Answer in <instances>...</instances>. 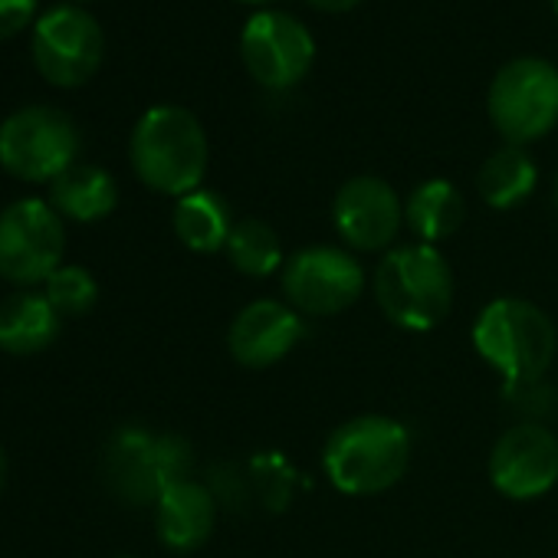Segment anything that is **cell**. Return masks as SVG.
<instances>
[{
    "mask_svg": "<svg viewBox=\"0 0 558 558\" xmlns=\"http://www.w3.org/2000/svg\"><path fill=\"white\" fill-rule=\"evenodd\" d=\"M34 66L57 89L86 86L106 57V34L83 8H50L34 24Z\"/></svg>",
    "mask_w": 558,
    "mask_h": 558,
    "instance_id": "30bf717a",
    "label": "cell"
},
{
    "mask_svg": "<svg viewBox=\"0 0 558 558\" xmlns=\"http://www.w3.org/2000/svg\"><path fill=\"white\" fill-rule=\"evenodd\" d=\"M60 313L47 293L21 290L0 303V349L8 355H40L60 339Z\"/></svg>",
    "mask_w": 558,
    "mask_h": 558,
    "instance_id": "2e32d148",
    "label": "cell"
},
{
    "mask_svg": "<svg viewBox=\"0 0 558 558\" xmlns=\"http://www.w3.org/2000/svg\"><path fill=\"white\" fill-rule=\"evenodd\" d=\"M66 223L50 201L24 197L0 210V276L34 290L63 266Z\"/></svg>",
    "mask_w": 558,
    "mask_h": 558,
    "instance_id": "9c48e42d",
    "label": "cell"
},
{
    "mask_svg": "<svg viewBox=\"0 0 558 558\" xmlns=\"http://www.w3.org/2000/svg\"><path fill=\"white\" fill-rule=\"evenodd\" d=\"M171 223H174L178 240L187 250H194V253H217V250L227 246L236 217H233L230 204L217 191L197 187V191L178 197Z\"/></svg>",
    "mask_w": 558,
    "mask_h": 558,
    "instance_id": "d6986e66",
    "label": "cell"
},
{
    "mask_svg": "<svg viewBox=\"0 0 558 558\" xmlns=\"http://www.w3.org/2000/svg\"><path fill=\"white\" fill-rule=\"evenodd\" d=\"M535 184H538V168L522 145L496 148L476 171V191L483 204L493 210H512L525 204Z\"/></svg>",
    "mask_w": 558,
    "mask_h": 558,
    "instance_id": "ffe728a7",
    "label": "cell"
},
{
    "mask_svg": "<svg viewBox=\"0 0 558 558\" xmlns=\"http://www.w3.org/2000/svg\"><path fill=\"white\" fill-rule=\"evenodd\" d=\"M486 112L506 145H529L558 125V70L542 57L509 60L489 83Z\"/></svg>",
    "mask_w": 558,
    "mask_h": 558,
    "instance_id": "8992f818",
    "label": "cell"
},
{
    "mask_svg": "<svg viewBox=\"0 0 558 558\" xmlns=\"http://www.w3.org/2000/svg\"><path fill=\"white\" fill-rule=\"evenodd\" d=\"M240 4H253V8H259V4H269V0H240Z\"/></svg>",
    "mask_w": 558,
    "mask_h": 558,
    "instance_id": "f1b7e54d",
    "label": "cell"
},
{
    "mask_svg": "<svg viewBox=\"0 0 558 558\" xmlns=\"http://www.w3.org/2000/svg\"><path fill=\"white\" fill-rule=\"evenodd\" d=\"M119 558H135V555H119Z\"/></svg>",
    "mask_w": 558,
    "mask_h": 558,
    "instance_id": "4dcf8cb0",
    "label": "cell"
},
{
    "mask_svg": "<svg viewBox=\"0 0 558 558\" xmlns=\"http://www.w3.org/2000/svg\"><path fill=\"white\" fill-rule=\"evenodd\" d=\"M191 476V444L178 434H155L142 424L119 427L102 450V480L125 506H148Z\"/></svg>",
    "mask_w": 558,
    "mask_h": 558,
    "instance_id": "5b68a950",
    "label": "cell"
},
{
    "mask_svg": "<svg viewBox=\"0 0 558 558\" xmlns=\"http://www.w3.org/2000/svg\"><path fill=\"white\" fill-rule=\"evenodd\" d=\"M4 483H8V457L0 450V493H4Z\"/></svg>",
    "mask_w": 558,
    "mask_h": 558,
    "instance_id": "4316f807",
    "label": "cell"
},
{
    "mask_svg": "<svg viewBox=\"0 0 558 558\" xmlns=\"http://www.w3.org/2000/svg\"><path fill=\"white\" fill-rule=\"evenodd\" d=\"M362 4V0H310V8L323 11V14H349Z\"/></svg>",
    "mask_w": 558,
    "mask_h": 558,
    "instance_id": "484cf974",
    "label": "cell"
},
{
    "mask_svg": "<svg viewBox=\"0 0 558 558\" xmlns=\"http://www.w3.org/2000/svg\"><path fill=\"white\" fill-rule=\"evenodd\" d=\"M44 287H47V300L60 313V319H80L99 303L96 276L76 263H63Z\"/></svg>",
    "mask_w": 558,
    "mask_h": 558,
    "instance_id": "7402d4cb",
    "label": "cell"
},
{
    "mask_svg": "<svg viewBox=\"0 0 558 558\" xmlns=\"http://www.w3.org/2000/svg\"><path fill=\"white\" fill-rule=\"evenodd\" d=\"M37 21V0H0V40H14Z\"/></svg>",
    "mask_w": 558,
    "mask_h": 558,
    "instance_id": "d4e9b609",
    "label": "cell"
},
{
    "mask_svg": "<svg viewBox=\"0 0 558 558\" xmlns=\"http://www.w3.org/2000/svg\"><path fill=\"white\" fill-rule=\"evenodd\" d=\"M551 8H555V14H558V0H551Z\"/></svg>",
    "mask_w": 558,
    "mask_h": 558,
    "instance_id": "f546056e",
    "label": "cell"
},
{
    "mask_svg": "<svg viewBox=\"0 0 558 558\" xmlns=\"http://www.w3.org/2000/svg\"><path fill=\"white\" fill-rule=\"evenodd\" d=\"M551 201H555V210H558V174H555V187H551Z\"/></svg>",
    "mask_w": 558,
    "mask_h": 558,
    "instance_id": "83f0119b",
    "label": "cell"
},
{
    "mask_svg": "<svg viewBox=\"0 0 558 558\" xmlns=\"http://www.w3.org/2000/svg\"><path fill=\"white\" fill-rule=\"evenodd\" d=\"M279 287L303 319H332L362 300L368 272L349 246L316 243L287 256Z\"/></svg>",
    "mask_w": 558,
    "mask_h": 558,
    "instance_id": "52a82bcc",
    "label": "cell"
},
{
    "mask_svg": "<svg viewBox=\"0 0 558 558\" xmlns=\"http://www.w3.org/2000/svg\"><path fill=\"white\" fill-rule=\"evenodd\" d=\"M486 470L506 499H538L558 483V434L548 424L515 421L496 437Z\"/></svg>",
    "mask_w": 558,
    "mask_h": 558,
    "instance_id": "7c38bea8",
    "label": "cell"
},
{
    "mask_svg": "<svg viewBox=\"0 0 558 558\" xmlns=\"http://www.w3.org/2000/svg\"><path fill=\"white\" fill-rule=\"evenodd\" d=\"M476 355L502 385L542 381L558 352V329L545 310L519 296L489 300L473 323Z\"/></svg>",
    "mask_w": 558,
    "mask_h": 558,
    "instance_id": "277c9868",
    "label": "cell"
},
{
    "mask_svg": "<svg viewBox=\"0 0 558 558\" xmlns=\"http://www.w3.org/2000/svg\"><path fill=\"white\" fill-rule=\"evenodd\" d=\"M240 60L256 86L269 93L293 89L316 60V40L306 24L279 11H259L240 34Z\"/></svg>",
    "mask_w": 558,
    "mask_h": 558,
    "instance_id": "8fae6325",
    "label": "cell"
},
{
    "mask_svg": "<svg viewBox=\"0 0 558 558\" xmlns=\"http://www.w3.org/2000/svg\"><path fill=\"white\" fill-rule=\"evenodd\" d=\"M332 223L349 250L388 253L398 246V233L404 227V201L385 178L359 174L336 191Z\"/></svg>",
    "mask_w": 558,
    "mask_h": 558,
    "instance_id": "4fadbf2b",
    "label": "cell"
},
{
    "mask_svg": "<svg viewBox=\"0 0 558 558\" xmlns=\"http://www.w3.org/2000/svg\"><path fill=\"white\" fill-rule=\"evenodd\" d=\"M506 404L519 414V421H532V424H545V417L551 414V391L542 381H529V385H502Z\"/></svg>",
    "mask_w": 558,
    "mask_h": 558,
    "instance_id": "cb8c5ba5",
    "label": "cell"
},
{
    "mask_svg": "<svg viewBox=\"0 0 558 558\" xmlns=\"http://www.w3.org/2000/svg\"><path fill=\"white\" fill-rule=\"evenodd\" d=\"M250 486H253V496L263 499V506L269 509H283L290 502V493H293V470L287 466L283 457H256L253 466H250Z\"/></svg>",
    "mask_w": 558,
    "mask_h": 558,
    "instance_id": "603a6c76",
    "label": "cell"
},
{
    "mask_svg": "<svg viewBox=\"0 0 558 558\" xmlns=\"http://www.w3.org/2000/svg\"><path fill=\"white\" fill-rule=\"evenodd\" d=\"M372 293L391 326L404 332H430L453 306V272L437 246L417 240L398 243L378 259Z\"/></svg>",
    "mask_w": 558,
    "mask_h": 558,
    "instance_id": "7a4b0ae2",
    "label": "cell"
},
{
    "mask_svg": "<svg viewBox=\"0 0 558 558\" xmlns=\"http://www.w3.org/2000/svg\"><path fill=\"white\" fill-rule=\"evenodd\" d=\"M414 437L391 414H359L342 421L323 447V470L345 496H378L401 483L411 466Z\"/></svg>",
    "mask_w": 558,
    "mask_h": 558,
    "instance_id": "6da1fadb",
    "label": "cell"
},
{
    "mask_svg": "<svg viewBox=\"0 0 558 558\" xmlns=\"http://www.w3.org/2000/svg\"><path fill=\"white\" fill-rule=\"evenodd\" d=\"M223 253L230 266L250 279H266L272 272H283V263H287L283 240H279V233L259 217H240L233 223V233Z\"/></svg>",
    "mask_w": 558,
    "mask_h": 558,
    "instance_id": "44dd1931",
    "label": "cell"
},
{
    "mask_svg": "<svg viewBox=\"0 0 558 558\" xmlns=\"http://www.w3.org/2000/svg\"><path fill=\"white\" fill-rule=\"evenodd\" d=\"M129 158L145 187L155 194L184 197L201 187L210 145L194 112L181 106H155L135 122Z\"/></svg>",
    "mask_w": 558,
    "mask_h": 558,
    "instance_id": "3957f363",
    "label": "cell"
},
{
    "mask_svg": "<svg viewBox=\"0 0 558 558\" xmlns=\"http://www.w3.org/2000/svg\"><path fill=\"white\" fill-rule=\"evenodd\" d=\"M50 204L63 220L96 223L106 220L119 204V184L106 168L73 165L50 184Z\"/></svg>",
    "mask_w": 558,
    "mask_h": 558,
    "instance_id": "ac0fdd59",
    "label": "cell"
},
{
    "mask_svg": "<svg viewBox=\"0 0 558 558\" xmlns=\"http://www.w3.org/2000/svg\"><path fill=\"white\" fill-rule=\"evenodd\" d=\"M303 336L306 319L287 300H253L233 316L227 329V352L240 368L263 372L293 355Z\"/></svg>",
    "mask_w": 558,
    "mask_h": 558,
    "instance_id": "5bb4252c",
    "label": "cell"
},
{
    "mask_svg": "<svg viewBox=\"0 0 558 558\" xmlns=\"http://www.w3.org/2000/svg\"><path fill=\"white\" fill-rule=\"evenodd\" d=\"M80 129L53 106H27L0 122V168L8 174L44 184L57 181L76 165Z\"/></svg>",
    "mask_w": 558,
    "mask_h": 558,
    "instance_id": "ba28073f",
    "label": "cell"
},
{
    "mask_svg": "<svg viewBox=\"0 0 558 558\" xmlns=\"http://www.w3.org/2000/svg\"><path fill=\"white\" fill-rule=\"evenodd\" d=\"M217 522V496L201 480H178L171 483L155 502V525L158 538L171 551H194L201 548Z\"/></svg>",
    "mask_w": 558,
    "mask_h": 558,
    "instance_id": "9a60e30c",
    "label": "cell"
},
{
    "mask_svg": "<svg viewBox=\"0 0 558 558\" xmlns=\"http://www.w3.org/2000/svg\"><path fill=\"white\" fill-rule=\"evenodd\" d=\"M466 220V201L453 181L430 178L421 181L404 197V227L417 236V243L437 246L440 240H450Z\"/></svg>",
    "mask_w": 558,
    "mask_h": 558,
    "instance_id": "e0dca14e",
    "label": "cell"
}]
</instances>
